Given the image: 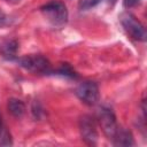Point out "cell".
Segmentation results:
<instances>
[{
	"label": "cell",
	"mask_w": 147,
	"mask_h": 147,
	"mask_svg": "<svg viewBox=\"0 0 147 147\" xmlns=\"http://www.w3.org/2000/svg\"><path fill=\"white\" fill-rule=\"evenodd\" d=\"M45 17L55 26H62L68 21V10L65 5L60 0H52L41 7Z\"/></svg>",
	"instance_id": "cell-1"
},
{
	"label": "cell",
	"mask_w": 147,
	"mask_h": 147,
	"mask_svg": "<svg viewBox=\"0 0 147 147\" xmlns=\"http://www.w3.org/2000/svg\"><path fill=\"white\" fill-rule=\"evenodd\" d=\"M119 21L124 30L127 32V34L131 38L139 40V41L146 40V29L134 15L127 11L122 13L119 16Z\"/></svg>",
	"instance_id": "cell-2"
},
{
	"label": "cell",
	"mask_w": 147,
	"mask_h": 147,
	"mask_svg": "<svg viewBox=\"0 0 147 147\" xmlns=\"http://www.w3.org/2000/svg\"><path fill=\"white\" fill-rule=\"evenodd\" d=\"M17 62L24 69L34 72V74H49L51 63L49 61L41 55H28L17 59Z\"/></svg>",
	"instance_id": "cell-3"
},
{
	"label": "cell",
	"mask_w": 147,
	"mask_h": 147,
	"mask_svg": "<svg viewBox=\"0 0 147 147\" xmlns=\"http://www.w3.org/2000/svg\"><path fill=\"white\" fill-rule=\"evenodd\" d=\"M98 119H99L100 126H101L103 133L106 134V137L108 139H113V137L115 136V133L117 132V130L119 127L117 125L116 116H115L114 111L110 108L101 107L98 113Z\"/></svg>",
	"instance_id": "cell-4"
},
{
	"label": "cell",
	"mask_w": 147,
	"mask_h": 147,
	"mask_svg": "<svg viewBox=\"0 0 147 147\" xmlns=\"http://www.w3.org/2000/svg\"><path fill=\"white\" fill-rule=\"evenodd\" d=\"M76 94L80 101H83L85 105H88V106L95 105L100 98L98 84L91 80L80 83L76 88Z\"/></svg>",
	"instance_id": "cell-5"
},
{
	"label": "cell",
	"mask_w": 147,
	"mask_h": 147,
	"mask_svg": "<svg viewBox=\"0 0 147 147\" xmlns=\"http://www.w3.org/2000/svg\"><path fill=\"white\" fill-rule=\"evenodd\" d=\"M79 131L82 139L87 144V145H95L98 141V131H96V125L94 123V119L88 116L84 115L79 119Z\"/></svg>",
	"instance_id": "cell-6"
},
{
	"label": "cell",
	"mask_w": 147,
	"mask_h": 147,
	"mask_svg": "<svg viewBox=\"0 0 147 147\" xmlns=\"http://www.w3.org/2000/svg\"><path fill=\"white\" fill-rule=\"evenodd\" d=\"M18 44L15 39H6L0 42V54L2 57L7 60H14L16 59Z\"/></svg>",
	"instance_id": "cell-7"
},
{
	"label": "cell",
	"mask_w": 147,
	"mask_h": 147,
	"mask_svg": "<svg viewBox=\"0 0 147 147\" xmlns=\"http://www.w3.org/2000/svg\"><path fill=\"white\" fill-rule=\"evenodd\" d=\"M111 140L115 146H133L134 145L132 133L122 127H118L117 132L115 133Z\"/></svg>",
	"instance_id": "cell-8"
},
{
	"label": "cell",
	"mask_w": 147,
	"mask_h": 147,
	"mask_svg": "<svg viewBox=\"0 0 147 147\" xmlns=\"http://www.w3.org/2000/svg\"><path fill=\"white\" fill-rule=\"evenodd\" d=\"M7 108H8V111L16 118H21L25 114V110H26L24 102L16 98H11L8 100Z\"/></svg>",
	"instance_id": "cell-9"
},
{
	"label": "cell",
	"mask_w": 147,
	"mask_h": 147,
	"mask_svg": "<svg viewBox=\"0 0 147 147\" xmlns=\"http://www.w3.org/2000/svg\"><path fill=\"white\" fill-rule=\"evenodd\" d=\"M11 137L9 131L7 130L6 125L2 122L1 115H0V146H9L11 145Z\"/></svg>",
	"instance_id": "cell-10"
},
{
	"label": "cell",
	"mask_w": 147,
	"mask_h": 147,
	"mask_svg": "<svg viewBox=\"0 0 147 147\" xmlns=\"http://www.w3.org/2000/svg\"><path fill=\"white\" fill-rule=\"evenodd\" d=\"M57 72H59V75H62V76H65V77H70V78H76L77 77L75 70L68 63H63L60 67V69L57 70Z\"/></svg>",
	"instance_id": "cell-11"
},
{
	"label": "cell",
	"mask_w": 147,
	"mask_h": 147,
	"mask_svg": "<svg viewBox=\"0 0 147 147\" xmlns=\"http://www.w3.org/2000/svg\"><path fill=\"white\" fill-rule=\"evenodd\" d=\"M101 0H79V8L83 10H87L94 6H96Z\"/></svg>",
	"instance_id": "cell-12"
},
{
	"label": "cell",
	"mask_w": 147,
	"mask_h": 147,
	"mask_svg": "<svg viewBox=\"0 0 147 147\" xmlns=\"http://www.w3.org/2000/svg\"><path fill=\"white\" fill-rule=\"evenodd\" d=\"M8 23H9V17L3 11L0 10V26H5Z\"/></svg>",
	"instance_id": "cell-13"
},
{
	"label": "cell",
	"mask_w": 147,
	"mask_h": 147,
	"mask_svg": "<svg viewBox=\"0 0 147 147\" xmlns=\"http://www.w3.org/2000/svg\"><path fill=\"white\" fill-rule=\"evenodd\" d=\"M139 2H140V0H124V1H123L124 6H125V7H127V8L134 7V6H137Z\"/></svg>",
	"instance_id": "cell-14"
},
{
	"label": "cell",
	"mask_w": 147,
	"mask_h": 147,
	"mask_svg": "<svg viewBox=\"0 0 147 147\" xmlns=\"http://www.w3.org/2000/svg\"><path fill=\"white\" fill-rule=\"evenodd\" d=\"M7 2H10V3H17L20 2V0H6Z\"/></svg>",
	"instance_id": "cell-15"
}]
</instances>
